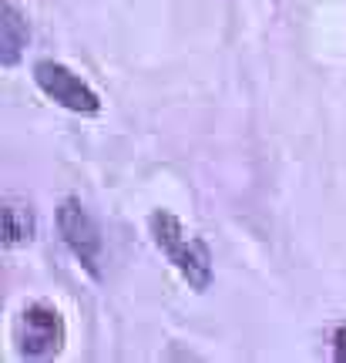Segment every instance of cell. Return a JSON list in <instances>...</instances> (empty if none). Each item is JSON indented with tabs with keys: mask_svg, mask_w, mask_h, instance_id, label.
I'll return each instance as SVG.
<instances>
[{
	"mask_svg": "<svg viewBox=\"0 0 346 363\" xmlns=\"http://www.w3.org/2000/svg\"><path fill=\"white\" fill-rule=\"evenodd\" d=\"M148 229H152L155 246L162 249V256L182 272V279L192 286L195 293H206L212 286V252H208L206 242L199 235L185 233V225L165 208L152 212Z\"/></svg>",
	"mask_w": 346,
	"mask_h": 363,
	"instance_id": "6da1fadb",
	"label": "cell"
},
{
	"mask_svg": "<svg viewBox=\"0 0 346 363\" xmlns=\"http://www.w3.org/2000/svg\"><path fill=\"white\" fill-rule=\"evenodd\" d=\"M57 233H61L65 246L84 266V272H88L91 279H101L104 242H101V233H98L94 219H91V212L81 206V199H65L57 206Z\"/></svg>",
	"mask_w": 346,
	"mask_h": 363,
	"instance_id": "7a4b0ae2",
	"label": "cell"
},
{
	"mask_svg": "<svg viewBox=\"0 0 346 363\" xmlns=\"http://www.w3.org/2000/svg\"><path fill=\"white\" fill-rule=\"evenodd\" d=\"M21 357L27 360H48L65 350V320L51 303H30L21 313Z\"/></svg>",
	"mask_w": 346,
	"mask_h": 363,
	"instance_id": "3957f363",
	"label": "cell"
},
{
	"mask_svg": "<svg viewBox=\"0 0 346 363\" xmlns=\"http://www.w3.org/2000/svg\"><path fill=\"white\" fill-rule=\"evenodd\" d=\"M34 81L51 101H57L67 111H77V115H98L101 111V98L94 94V88H88L71 67L57 65V61H38Z\"/></svg>",
	"mask_w": 346,
	"mask_h": 363,
	"instance_id": "277c9868",
	"label": "cell"
},
{
	"mask_svg": "<svg viewBox=\"0 0 346 363\" xmlns=\"http://www.w3.org/2000/svg\"><path fill=\"white\" fill-rule=\"evenodd\" d=\"M27 40H30L27 21L13 4H4V11H0V61H4V67H13L21 61Z\"/></svg>",
	"mask_w": 346,
	"mask_h": 363,
	"instance_id": "5b68a950",
	"label": "cell"
},
{
	"mask_svg": "<svg viewBox=\"0 0 346 363\" xmlns=\"http://www.w3.org/2000/svg\"><path fill=\"white\" fill-rule=\"evenodd\" d=\"M0 216H4V246L13 249V246H27L34 233H38V222H34V208L21 202V199H7L4 208H0Z\"/></svg>",
	"mask_w": 346,
	"mask_h": 363,
	"instance_id": "8992f818",
	"label": "cell"
},
{
	"mask_svg": "<svg viewBox=\"0 0 346 363\" xmlns=\"http://www.w3.org/2000/svg\"><path fill=\"white\" fill-rule=\"evenodd\" d=\"M333 360L346 363V326H340V330L333 333Z\"/></svg>",
	"mask_w": 346,
	"mask_h": 363,
	"instance_id": "52a82bcc",
	"label": "cell"
}]
</instances>
